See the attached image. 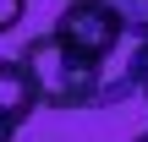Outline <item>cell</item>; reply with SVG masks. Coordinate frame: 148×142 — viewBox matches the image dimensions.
I'll list each match as a JSON object with an SVG mask.
<instances>
[{
	"label": "cell",
	"mask_w": 148,
	"mask_h": 142,
	"mask_svg": "<svg viewBox=\"0 0 148 142\" xmlns=\"http://www.w3.org/2000/svg\"><path fill=\"white\" fill-rule=\"evenodd\" d=\"M22 71L38 93V109H99V93H104V77L110 66L77 55L71 44H60L55 33H38L22 44Z\"/></svg>",
	"instance_id": "obj_1"
},
{
	"label": "cell",
	"mask_w": 148,
	"mask_h": 142,
	"mask_svg": "<svg viewBox=\"0 0 148 142\" xmlns=\"http://www.w3.org/2000/svg\"><path fill=\"white\" fill-rule=\"evenodd\" d=\"M22 11H27V0H0V33H11L22 22Z\"/></svg>",
	"instance_id": "obj_6"
},
{
	"label": "cell",
	"mask_w": 148,
	"mask_h": 142,
	"mask_svg": "<svg viewBox=\"0 0 148 142\" xmlns=\"http://www.w3.org/2000/svg\"><path fill=\"white\" fill-rule=\"evenodd\" d=\"M49 33H55L60 44H71L77 55L110 66L115 49H121V38H126V22H121V11H115L110 0H77V5H60V16H55Z\"/></svg>",
	"instance_id": "obj_2"
},
{
	"label": "cell",
	"mask_w": 148,
	"mask_h": 142,
	"mask_svg": "<svg viewBox=\"0 0 148 142\" xmlns=\"http://www.w3.org/2000/svg\"><path fill=\"white\" fill-rule=\"evenodd\" d=\"M66 5H77V0H66Z\"/></svg>",
	"instance_id": "obj_8"
},
{
	"label": "cell",
	"mask_w": 148,
	"mask_h": 142,
	"mask_svg": "<svg viewBox=\"0 0 148 142\" xmlns=\"http://www.w3.org/2000/svg\"><path fill=\"white\" fill-rule=\"evenodd\" d=\"M38 109V93H33V82H27V71H22V60L11 55V60H0V142H11L22 131V120Z\"/></svg>",
	"instance_id": "obj_3"
},
{
	"label": "cell",
	"mask_w": 148,
	"mask_h": 142,
	"mask_svg": "<svg viewBox=\"0 0 148 142\" xmlns=\"http://www.w3.org/2000/svg\"><path fill=\"white\" fill-rule=\"evenodd\" d=\"M126 71H132V93L148 104V44H137V49L126 55Z\"/></svg>",
	"instance_id": "obj_5"
},
{
	"label": "cell",
	"mask_w": 148,
	"mask_h": 142,
	"mask_svg": "<svg viewBox=\"0 0 148 142\" xmlns=\"http://www.w3.org/2000/svg\"><path fill=\"white\" fill-rule=\"evenodd\" d=\"M137 142H148V131H143V137H137Z\"/></svg>",
	"instance_id": "obj_7"
},
{
	"label": "cell",
	"mask_w": 148,
	"mask_h": 142,
	"mask_svg": "<svg viewBox=\"0 0 148 142\" xmlns=\"http://www.w3.org/2000/svg\"><path fill=\"white\" fill-rule=\"evenodd\" d=\"M115 11H121V22H126V33L137 38V44H148V0H110Z\"/></svg>",
	"instance_id": "obj_4"
}]
</instances>
